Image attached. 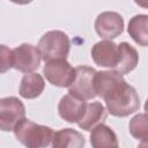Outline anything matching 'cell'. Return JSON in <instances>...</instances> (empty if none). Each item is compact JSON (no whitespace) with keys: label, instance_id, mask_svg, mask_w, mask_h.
I'll use <instances>...</instances> for the list:
<instances>
[{"label":"cell","instance_id":"cell-13","mask_svg":"<svg viewBox=\"0 0 148 148\" xmlns=\"http://www.w3.org/2000/svg\"><path fill=\"white\" fill-rule=\"evenodd\" d=\"M45 88V81L38 73L25 74L20 84V95L27 99H34L38 97Z\"/></svg>","mask_w":148,"mask_h":148},{"label":"cell","instance_id":"cell-1","mask_svg":"<svg viewBox=\"0 0 148 148\" xmlns=\"http://www.w3.org/2000/svg\"><path fill=\"white\" fill-rule=\"evenodd\" d=\"M106 110L114 117H127L138 111L140 98L136 90L124 79L116 82L103 95Z\"/></svg>","mask_w":148,"mask_h":148},{"label":"cell","instance_id":"cell-10","mask_svg":"<svg viewBox=\"0 0 148 148\" xmlns=\"http://www.w3.org/2000/svg\"><path fill=\"white\" fill-rule=\"evenodd\" d=\"M87 106L88 104L84 101L79 99L71 94H67L61 97L58 104V111L64 120L79 124L86 113Z\"/></svg>","mask_w":148,"mask_h":148},{"label":"cell","instance_id":"cell-14","mask_svg":"<svg viewBox=\"0 0 148 148\" xmlns=\"http://www.w3.org/2000/svg\"><path fill=\"white\" fill-rule=\"evenodd\" d=\"M83 135L73 128H62L54 134L53 148H83Z\"/></svg>","mask_w":148,"mask_h":148},{"label":"cell","instance_id":"cell-16","mask_svg":"<svg viewBox=\"0 0 148 148\" xmlns=\"http://www.w3.org/2000/svg\"><path fill=\"white\" fill-rule=\"evenodd\" d=\"M119 47L121 51V58H120V62H119L117 69L113 72H117L120 75H124V74L132 72L136 67V65L139 62V54H138L136 50L126 42L120 43Z\"/></svg>","mask_w":148,"mask_h":148},{"label":"cell","instance_id":"cell-18","mask_svg":"<svg viewBox=\"0 0 148 148\" xmlns=\"http://www.w3.org/2000/svg\"><path fill=\"white\" fill-rule=\"evenodd\" d=\"M13 67V50H9L5 45L1 46V73Z\"/></svg>","mask_w":148,"mask_h":148},{"label":"cell","instance_id":"cell-20","mask_svg":"<svg viewBox=\"0 0 148 148\" xmlns=\"http://www.w3.org/2000/svg\"><path fill=\"white\" fill-rule=\"evenodd\" d=\"M135 3L139 5V6H142V7H148V2H140V1H136Z\"/></svg>","mask_w":148,"mask_h":148},{"label":"cell","instance_id":"cell-4","mask_svg":"<svg viewBox=\"0 0 148 148\" xmlns=\"http://www.w3.org/2000/svg\"><path fill=\"white\" fill-rule=\"evenodd\" d=\"M75 69L76 75L73 83L68 87V92L82 101L92 99L95 96H97L95 88V79L97 72L88 66H79Z\"/></svg>","mask_w":148,"mask_h":148},{"label":"cell","instance_id":"cell-6","mask_svg":"<svg viewBox=\"0 0 148 148\" xmlns=\"http://www.w3.org/2000/svg\"><path fill=\"white\" fill-rule=\"evenodd\" d=\"M43 74L51 84L68 88L75 79L76 69L72 67L66 59H57L45 62Z\"/></svg>","mask_w":148,"mask_h":148},{"label":"cell","instance_id":"cell-5","mask_svg":"<svg viewBox=\"0 0 148 148\" xmlns=\"http://www.w3.org/2000/svg\"><path fill=\"white\" fill-rule=\"evenodd\" d=\"M23 119H25V108L18 98L12 96L0 99V128L2 131H14Z\"/></svg>","mask_w":148,"mask_h":148},{"label":"cell","instance_id":"cell-19","mask_svg":"<svg viewBox=\"0 0 148 148\" xmlns=\"http://www.w3.org/2000/svg\"><path fill=\"white\" fill-rule=\"evenodd\" d=\"M138 148H148V140H143L139 143Z\"/></svg>","mask_w":148,"mask_h":148},{"label":"cell","instance_id":"cell-2","mask_svg":"<svg viewBox=\"0 0 148 148\" xmlns=\"http://www.w3.org/2000/svg\"><path fill=\"white\" fill-rule=\"evenodd\" d=\"M14 134L25 148H53L56 132L27 118L15 127Z\"/></svg>","mask_w":148,"mask_h":148},{"label":"cell","instance_id":"cell-9","mask_svg":"<svg viewBox=\"0 0 148 148\" xmlns=\"http://www.w3.org/2000/svg\"><path fill=\"white\" fill-rule=\"evenodd\" d=\"M95 30L99 37L111 40L118 37L124 30V20L116 12H103L95 21Z\"/></svg>","mask_w":148,"mask_h":148},{"label":"cell","instance_id":"cell-11","mask_svg":"<svg viewBox=\"0 0 148 148\" xmlns=\"http://www.w3.org/2000/svg\"><path fill=\"white\" fill-rule=\"evenodd\" d=\"M108 117V110L99 102L89 103L82 120L77 124L84 131H92L98 125H102Z\"/></svg>","mask_w":148,"mask_h":148},{"label":"cell","instance_id":"cell-17","mask_svg":"<svg viewBox=\"0 0 148 148\" xmlns=\"http://www.w3.org/2000/svg\"><path fill=\"white\" fill-rule=\"evenodd\" d=\"M130 133L136 140H148V114L138 113L130 121Z\"/></svg>","mask_w":148,"mask_h":148},{"label":"cell","instance_id":"cell-21","mask_svg":"<svg viewBox=\"0 0 148 148\" xmlns=\"http://www.w3.org/2000/svg\"><path fill=\"white\" fill-rule=\"evenodd\" d=\"M145 111H146V113L148 114V98H147V101H146V103H145Z\"/></svg>","mask_w":148,"mask_h":148},{"label":"cell","instance_id":"cell-8","mask_svg":"<svg viewBox=\"0 0 148 148\" xmlns=\"http://www.w3.org/2000/svg\"><path fill=\"white\" fill-rule=\"evenodd\" d=\"M42 56L38 47L31 44H21L13 50V67L22 73H34L40 65Z\"/></svg>","mask_w":148,"mask_h":148},{"label":"cell","instance_id":"cell-12","mask_svg":"<svg viewBox=\"0 0 148 148\" xmlns=\"http://www.w3.org/2000/svg\"><path fill=\"white\" fill-rule=\"evenodd\" d=\"M90 143L92 148H119L116 133L104 124L98 125L91 131Z\"/></svg>","mask_w":148,"mask_h":148},{"label":"cell","instance_id":"cell-3","mask_svg":"<svg viewBox=\"0 0 148 148\" xmlns=\"http://www.w3.org/2000/svg\"><path fill=\"white\" fill-rule=\"evenodd\" d=\"M37 47L40 52L42 59L47 62L57 59H66L69 52L71 42L64 31L52 30L42 36Z\"/></svg>","mask_w":148,"mask_h":148},{"label":"cell","instance_id":"cell-15","mask_svg":"<svg viewBox=\"0 0 148 148\" xmlns=\"http://www.w3.org/2000/svg\"><path fill=\"white\" fill-rule=\"evenodd\" d=\"M127 31L136 44L148 46V15L133 16L128 22Z\"/></svg>","mask_w":148,"mask_h":148},{"label":"cell","instance_id":"cell-7","mask_svg":"<svg viewBox=\"0 0 148 148\" xmlns=\"http://www.w3.org/2000/svg\"><path fill=\"white\" fill-rule=\"evenodd\" d=\"M91 58L96 65L116 71L121 58L119 44L112 40H101L92 46Z\"/></svg>","mask_w":148,"mask_h":148}]
</instances>
